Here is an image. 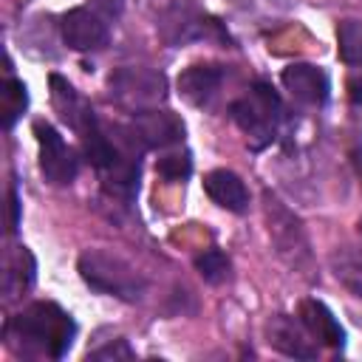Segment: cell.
<instances>
[{"instance_id":"6da1fadb","label":"cell","mask_w":362,"mask_h":362,"mask_svg":"<svg viewBox=\"0 0 362 362\" xmlns=\"http://www.w3.org/2000/svg\"><path fill=\"white\" fill-rule=\"evenodd\" d=\"M6 337L17 339L25 351H40L51 359H62L76 337V322L57 303H31L6 322Z\"/></svg>"},{"instance_id":"277c9868","label":"cell","mask_w":362,"mask_h":362,"mask_svg":"<svg viewBox=\"0 0 362 362\" xmlns=\"http://www.w3.org/2000/svg\"><path fill=\"white\" fill-rule=\"evenodd\" d=\"M263 215L269 223V238L274 243V252L294 269H303L311 257L308 238L300 223V218L272 192H263Z\"/></svg>"},{"instance_id":"3957f363","label":"cell","mask_w":362,"mask_h":362,"mask_svg":"<svg viewBox=\"0 0 362 362\" xmlns=\"http://www.w3.org/2000/svg\"><path fill=\"white\" fill-rule=\"evenodd\" d=\"M229 116L249 139V147L263 150L277 136V124L283 122V102L269 82H255L246 96L229 105Z\"/></svg>"},{"instance_id":"44dd1931","label":"cell","mask_w":362,"mask_h":362,"mask_svg":"<svg viewBox=\"0 0 362 362\" xmlns=\"http://www.w3.org/2000/svg\"><path fill=\"white\" fill-rule=\"evenodd\" d=\"M93 6H96L102 14H107V17H119L124 0H93Z\"/></svg>"},{"instance_id":"e0dca14e","label":"cell","mask_w":362,"mask_h":362,"mask_svg":"<svg viewBox=\"0 0 362 362\" xmlns=\"http://www.w3.org/2000/svg\"><path fill=\"white\" fill-rule=\"evenodd\" d=\"M28 107V88L23 79H6L3 82V124L6 130L14 127V122Z\"/></svg>"},{"instance_id":"5bb4252c","label":"cell","mask_w":362,"mask_h":362,"mask_svg":"<svg viewBox=\"0 0 362 362\" xmlns=\"http://www.w3.org/2000/svg\"><path fill=\"white\" fill-rule=\"evenodd\" d=\"M328 263H331L337 283L362 300V252L354 246H337L328 255Z\"/></svg>"},{"instance_id":"8992f818","label":"cell","mask_w":362,"mask_h":362,"mask_svg":"<svg viewBox=\"0 0 362 362\" xmlns=\"http://www.w3.org/2000/svg\"><path fill=\"white\" fill-rule=\"evenodd\" d=\"M34 139H37V147H40V173L45 175V181L54 184V187L74 184V178L79 173V158L65 144L62 133L51 122L37 119L34 122Z\"/></svg>"},{"instance_id":"4fadbf2b","label":"cell","mask_w":362,"mask_h":362,"mask_svg":"<svg viewBox=\"0 0 362 362\" xmlns=\"http://www.w3.org/2000/svg\"><path fill=\"white\" fill-rule=\"evenodd\" d=\"M300 322L322 345H328V348L345 345V328L339 325V320L334 317V311L322 300H303L300 303Z\"/></svg>"},{"instance_id":"8fae6325","label":"cell","mask_w":362,"mask_h":362,"mask_svg":"<svg viewBox=\"0 0 362 362\" xmlns=\"http://www.w3.org/2000/svg\"><path fill=\"white\" fill-rule=\"evenodd\" d=\"M204 192L209 195L212 204H218L226 212L243 215L249 209V189L243 184V178L232 170H209L204 175Z\"/></svg>"},{"instance_id":"7c38bea8","label":"cell","mask_w":362,"mask_h":362,"mask_svg":"<svg viewBox=\"0 0 362 362\" xmlns=\"http://www.w3.org/2000/svg\"><path fill=\"white\" fill-rule=\"evenodd\" d=\"M221 82H223V68H218V65H189L178 74L175 88H178V96L184 102H189L195 107H204L218 93Z\"/></svg>"},{"instance_id":"9a60e30c","label":"cell","mask_w":362,"mask_h":362,"mask_svg":"<svg viewBox=\"0 0 362 362\" xmlns=\"http://www.w3.org/2000/svg\"><path fill=\"white\" fill-rule=\"evenodd\" d=\"M34 272H37L34 255H31L25 246H20V249H17V255H14V257H11V263H8L6 277H3V288H6V294H8V297H14V294L28 291V288H31V283H34Z\"/></svg>"},{"instance_id":"7402d4cb","label":"cell","mask_w":362,"mask_h":362,"mask_svg":"<svg viewBox=\"0 0 362 362\" xmlns=\"http://www.w3.org/2000/svg\"><path fill=\"white\" fill-rule=\"evenodd\" d=\"M17 223H20V201H17V192L11 189V195H8V229L17 232Z\"/></svg>"},{"instance_id":"7a4b0ae2","label":"cell","mask_w":362,"mask_h":362,"mask_svg":"<svg viewBox=\"0 0 362 362\" xmlns=\"http://www.w3.org/2000/svg\"><path fill=\"white\" fill-rule=\"evenodd\" d=\"M79 277L99 294L119 297L124 303H136L147 291V280L119 255L107 249H88L76 260Z\"/></svg>"},{"instance_id":"ba28073f","label":"cell","mask_w":362,"mask_h":362,"mask_svg":"<svg viewBox=\"0 0 362 362\" xmlns=\"http://www.w3.org/2000/svg\"><path fill=\"white\" fill-rule=\"evenodd\" d=\"M59 34H62V42L71 48V51H102L110 40V31H107V23L85 8V6H76V8H68L59 20Z\"/></svg>"},{"instance_id":"30bf717a","label":"cell","mask_w":362,"mask_h":362,"mask_svg":"<svg viewBox=\"0 0 362 362\" xmlns=\"http://www.w3.org/2000/svg\"><path fill=\"white\" fill-rule=\"evenodd\" d=\"M269 342L272 348H277L286 356L294 359H314L317 356V339L308 334V328L300 322V317H288V314H277L269 322Z\"/></svg>"},{"instance_id":"52a82bcc","label":"cell","mask_w":362,"mask_h":362,"mask_svg":"<svg viewBox=\"0 0 362 362\" xmlns=\"http://www.w3.org/2000/svg\"><path fill=\"white\" fill-rule=\"evenodd\" d=\"M130 127H127V136L133 144H139L141 150H164V147H173L178 141H184V122L170 113V110H158V107H150V110H139V113H130Z\"/></svg>"},{"instance_id":"5b68a950","label":"cell","mask_w":362,"mask_h":362,"mask_svg":"<svg viewBox=\"0 0 362 362\" xmlns=\"http://www.w3.org/2000/svg\"><path fill=\"white\" fill-rule=\"evenodd\" d=\"M110 96L130 113L158 107L167 99V79L153 68H119L107 79Z\"/></svg>"},{"instance_id":"cb8c5ba5","label":"cell","mask_w":362,"mask_h":362,"mask_svg":"<svg viewBox=\"0 0 362 362\" xmlns=\"http://www.w3.org/2000/svg\"><path fill=\"white\" fill-rule=\"evenodd\" d=\"M351 164H354V170H356V175L362 181V144H354L351 147Z\"/></svg>"},{"instance_id":"9c48e42d","label":"cell","mask_w":362,"mask_h":362,"mask_svg":"<svg viewBox=\"0 0 362 362\" xmlns=\"http://www.w3.org/2000/svg\"><path fill=\"white\" fill-rule=\"evenodd\" d=\"M280 85L303 105L322 107L331 96V79L322 68L311 62H291L280 71Z\"/></svg>"},{"instance_id":"ac0fdd59","label":"cell","mask_w":362,"mask_h":362,"mask_svg":"<svg viewBox=\"0 0 362 362\" xmlns=\"http://www.w3.org/2000/svg\"><path fill=\"white\" fill-rule=\"evenodd\" d=\"M229 269H232V263H229V257H226L221 249H206V252H201V255L195 257V272H198L206 283H212V286L223 283V280L229 277Z\"/></svg>"},{"instance_id":"ffe728a7","label":"cell","mask_w":362,"mask_h":362,"mask_svg":"<svg viewBox=\"0 0 362 362\" xmlns=\"http://www.w3.org/2000/svg\"><path fill=\"white\" fill-rule=\"evenodd\" d=\"M88 359H133V351H130L127 339H116V342H110V345L88 354Z\"/></svg>"},{"instance_id":"d6986e66","label":"cell","mask_w":362,"mask_h":362,"mask_svg":"<svg viewBox=\"0 0 362 362\" xmlns=\"http://www.w3.org/2000/svg\"><path fill=\"white\" fill-rule=\"evenodd\" d=\"M156 173H158L161 178H167V181H184V178H189V173H192V158H189V153L164 156V158L156 161Z\"/></svg>"},{"instance_id":"2e32d148","label":"cell","mask_w":362,"mask_h":362,"mask_svg":"<svg viewBox=\"0 0 362 362\" xmlns=\"http://www.w3.org/2000/svg\"><path fill=\"white\" fill-rule=\"evenodd\" d=\"M337 51L348 68L362 71V23L359 20H342L337 25Z\"/></svg>"},{"instance_id":"d4e9b609","label":"cell","mask_w":362,"mask_h":362,"mask_svg":"<svg viewBox=\"0 0 362 362\" xmlns=\"http://www.w3.org/2000/svg\"><path fill=\"white\" fill-rule=\"evenodd\" d=\"M359 232H362V218H359Z\"/></svg>"},{"instance_id":"603a6c76","label":"cell","mask_w":362,"mask_h":362,"mask_svg":"<svg viewBox=\"0 0 362 362\" xmlns=\"http://www.w3.org/2000/svg\"><path fill=\"white\" fill-rule=\"evenodd\" d=\"M348 96H351V102H356V105H362V79H348Z\"/></svg>"}]
</instances>
